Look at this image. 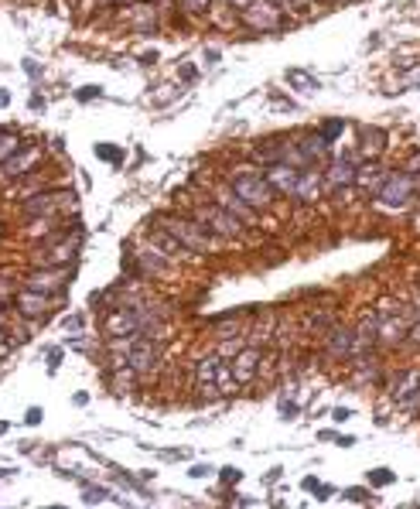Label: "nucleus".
<instances>
[{
    "mask_svg": "<svg viewBox=\"0 0 420 509\" xmlns=\"http://www.w3.org/2000/svg\"><path fill=\"white\" fill-rule=\"evenodd\" d=\"M239 17H243L250 28H256V31H277V28H280V10H277L274 0H256V3H250L246 10H239Z\"/></svg>",
    "mask_w": 420,
    "mask_h": 509,
    "instance_id": "nucleus-4",
    "label": "nucleus"
},
{
    "mask_svg": "<svg viewBox=\"0 0 420 509\" xmlns=\"http://www.w3.org/2000/svg\"><path fill=\"white\" fill-rule=\"evenodd\" d=\"M417 229H420V215H417Z\"/></svg>",
    "mask_w": 420,
    "mask_h": 509,
    "instance_id": "nucleus-38",
    "label": "nucleus"
},
{
    "mask_svg": "<svg viewBox=\"0 0 420 509\" xmlns=\"http://www.w3.org/2000/svg\"><path fill=\"white\" fill-rule=\"evenodd\" d=\"M164 226L171 229V236L192 250H209V236L199 229V222H188V219H164Z\"/></svg>",
    "mask_w": 420,
    "mask_h": 509,
    "instance_id": "nucleus-5",
    "label": "nucleus"
},
{
    "mask_svg": "<svg viewBox=\"0 0 420 509\" xmlns=\"http://www.w3.org/2000/svg\"><path fill=\"white\" fill-rule=\"evenodd\" d=\"M359 154H342L328 171H324V182L331 185V188H345V185H352L355 182V175H359Z\"/></svg>",
    "mask_w": 420,
    "mask_h": 509,
    "instance_id": "nucleus-6",
    "label": "nucleus"
},
{
    "mask_svg": "<svg viewBox=\"0 0 420 509\" xmlns=\"http://www.w3.org/2000/svg\"><path fill=\"white\" fill-rule=\"evenodd\" d=\"M192 475H195V479H202V475H209V465H199V468H192Z\"/></svg>",
    "mask_w": 420,
    "mask_h": 509,
    "instance_id": "nucleus-36",
    "label": "nucleus"
},
{
    "mask_svg": "<svg viewBox=\"0 0 420 509\" xmlns=\"http://www.w3.org/2000/svg\"><path fill=\"white\" fill-rule=\"evenodd\" d=\"M298 175H301V168H294V164H287V161H277V164H267V185L274 188V192H294V185H298Z\"/></svg>",
    "mask_w": 420,
    "mask_h": 509,
    "instance_id": "nucleus-7",
    "label": "nucleus"
},
{
    "mask_svg": "<svg viewBox=\"0 0 420 509\" xmlns=\"http://www.w3.org/2000/svg\"><path fill=\"white\" fill-rule=\"evenodd\" d=\"M215 369H219V356H206L199 362V383H215Z\"/></svg>",
    "mask_w": 420,
    "mask_h": 509,
    "instance_id": "nucleus-18",
    "label": "nucleus"
},
{
    "mask_svg": "<svg viewBox=\"0 0 420 509\" xmlns=\"http://www.w3.org/2000/svg\"><path fill=\"white\" fill-rule=\"evenodd\" d=\"M342 130H345V123H342V120H328V123H324V127H321L318 133H321V137H324V140L331 144V140H335V137H338Z\"/></svg>",
    "mask_w": 420,
    "mask_h": 509,
    "instance_id": "nucleus-20",
    "label": "nucleus"
},
{
    "mask_svg": "<svg viewBox=\"0 0 420 509\" xmlns=\"http://www.w3.org/2000/svg\"><path fill=\"white\" fill-rule=\"evenodd\" d=\"M106 496H109V492H100V489H89V496H86V503H100V499H106Z\"/></svg>",
    "mask_w": 420,
    "mask_h": 509,
    "instance_id": "nucleus-29",
    "label": "nucleus"
},
{
    "mask_svg": "<svg viewBox=\"0 0 420 509\" xmlns=\"http://www.w3.org/2000/svg\"><path fill=\"white\" fill-rule=\"evenodd\" d=\"M215 202L222 205L225 212H232L236 219H243V222H253V215H256V208L253 205H246L239 195H236V188L232 185H225V188H219V195H215Z\"/></svg>",
    "mask_w": 420,
    "mask_h": 509,
    "instance_id": "nucleus-8",
    "label": "nucleus"
},
{
    "mask_svg": "<svg viewBox=\"0 0 420 509\" xmlns=\"http://www.w3.org/2000/svg\"><path fill=\"white\" fill-rule=\"evenodd\" d=\"M407 338H410V345H417V349H420V318L410 325V328H407Z\"/></svg>",
    "mask_w": 420,
    "mask_h": 509,
    "instance_id": "nucleus-27",
    "label": "nucleus"
},
{
    "mask_svg": "<svg viewBox=\"0 0 420 509\" xmlns=\"http://www.w3.org/2000/svg\"><path fill=\"white\" fill-rule=\"evenodd\" d=\"M407 175H420V154H414L410 161H407V168H404Z\"/></svg>",
    "mask_w": 420,
    "mask_h": 509,
    "instance_id": "nucleus-28",
    "label": "nucleus"
},
{
    "mask_svg": "<svg viewBox=\"0 0 420 509\" xmlns=\"http://www.w3.org/2000/svg\"><path fill=\"white\" fill-rule=\"evenodd\" d=\"M17 147H21V140H17V137H10V133H3V137H0V161H7V154H10V151H17Z\"/></svg>",
    "mask_w": 420,
    "mask_h": 509,
    "instance_id": "nucleus-24",
    "label": "nucleus"
},
{
    "mask_svg": "<svg viewBox=\"0 0 420 509\" xmlns=\"http://www.w3.org/2000/svg\"><path fill=\"white\" fill-rule=\"evenodd\" d=\"M397 404H400V413H410V417H414L420 410V390L410 393V397H404V400H397Z\"/></svg>",
    "mask_w": 420,
    "mask_h": 509,
    "instance_id": "nucleus-22",
    "label": "nucleus"
},
{
    "mask_svg": "<svg viewBox=\"0 0 420 509\" xmlns=\"http://www.w3.org/2000/svg\"><path fill=\"white\" fill-rule=\"evenodd\" d=\"M229 185L236 188V195H239L243 202L253 205V208H263V205H270V199H274V188L267 185V178H260V175H253V171L232 175Z\"/></svg>",
    "mask_w": 420,
    "mask_h": 509,
    "instance_id": "nucleus-2",
    "label": "nucleus"
},
{
    "mask_svg": "<svg viewBox=\"0 0 420 509\" xmlns=\"http://www.w3.org/2000/svg\"><path fill=\"white\" fill-rule=\"evenodd\" d=\"M256 366H260V356H256V352H239L236 362H232V376H236V383H250V380L256 376Z\"/></svg>",
    "mask_w": 420,
    "mask_h": 509,
    "instance_id": "nucleus-14",
    "label": "nucleus"
},
{
    "mask_svg": "<svg viewBox=\"0 0 420 509\" xmlns=\"http://www.w3.org/2000/svg\"><path fill=\"white\" fill-rule=\"evenodd\" d=\"M328 349L338 359H349L355 352V328H331L328 332Z\"/></svg>",
    "mask_w": 420,
    "mask_h": 509,
    "instance_id": "nucleus-10",
    "label": "nucleus"
},
{
    "mask_svg": "<svg viewBox=\"0 0 420 509\" xmlns=\"http://www.w3.org/2000/svg\"><path fill=\"white\" fill-rule=\"evenodd\" d=\"M96 154L106 158V161H113V164H120V161H123V151H120V147H109V144H96Z\"/></svg>",
    "mask_w": 420,
    "mask_h": 509,
    "instance_id": "nucleus-21",
    "label": "nucleus"
},
{
    "mask_svg": "<svg viewBox=\"0 0 420 509\" xmlns=\"http://www.w3.org/2000/svg\"><path fill=\"white\" fill-rule=\"evenodd\" d=\"M345 499H352V503H369L373 496H369L366 489H349V492H345Z\"/></svg>",
    "mask_w": 420,
    "mask_h": 509,
    "instance_id": "nucleus-26",
    "label": "nucleus"
},
{
    "mask_svg": "<svg viewBox=\"0 0 420 509\" xmlns=\"http://www.w3.org/2000/svg\"><path fill=\"white\" fill-rule=\"evenodd\" d=\"M417 390H420V369H404V373L393 380V387H390L393 400H404V397H410V393H417Z\"/></svg>",
    "mask_w": 420,
    "mask_h": 509,
    "instance_id": "nucleus-13",
    "label": "nucleus"
},
{
    "mask_svg": "<svg viewBox=\"0 0 420 509\" xmlns=\"http://www.w3.org/2000/svg\"><path fill=\"white\" fill-rule=\"evenodd\" d=\"M291 195H294L298 202H315L318 195H321V171H318V168L301 171V175H298V185H294Z\"/></svg>",
    "mask_w": 420,
    "mask_h": 509,
    "instance_id": "nucleus-9",
    "label": "nucleus"
},
{
    "mask_svg": "<svg viewBox=\"0 0 420 509\" xmlns=\"http://www.w3.org/2000/svg\"><path fill=\"white\" fill-rule=\"evenodd\" d=\"M287 79H291V83H298L301 89H318V83L308 76V72H301V69H291V72H287Z\"/></svg>",
    "mask_w": 420,
    "mask_h": 509,
    "instance_id": "nucleus-19",
    "label": "nucleus"
},
{
    "mask_svg": "<svg viewBox=\"0 0 420 509\" xmlns=\"http://www.w3.org/2000/svg\"><path fill=\"white\" fill-rule=\"evenodd\" d=\"M417 188H420L417 175H407V171H390V175L383 178V185L376 188V199H379V205H386V208H407V205L414 202Z\"/></svg>",
    "mask_w": 420,
    "mask_h": 509,
    "instance_id": "nucleus-1",
    "label": "nucleus"
},
{
    "mask_svg": "<svg viewBox=\"0 0 420 509\" xmlns=\"http://www.w3.org/2000/svg\"><path fill=\"white\" fill-rule=\"evenodd\" d=\"M236 479H239V472H236V468H225V472H222V482H225V486H232Z\"/></svg>",
    "mask_w": 420,
    "mask_h": 509,
    "instance_id": "nucleus-30",
    "label": "nucleus"
},
{
    "mask_svg": "<svg viewBox=\"0 0 420 509\" xmlns=\"http://www.w3.org/2000/svg\"><path fill=\"white\" fill-rule=\"evenodd\" d=\"M393 479H397V475L386 472V468H379V472L373 468V472H369V482H373V486H393Z\"/></svg>",
    "mask_w": 420,
    "mask_h": 509,
    "instance_id": "nucleus-23",
    "label": "nucleus"
},
{
    "mask_svg": "<svg viewBox=\"0 0 420 509\" xmlns=\"http://www.w3.org/2000/svg\"><path fill=\"white\" fill-rule=\"evenodd\" d=\"M215 387H219L222 393H232V390H236V376H232V366H222V362H219V369H215Z\"/></svg>",
    "mask_w": 420,
    "mask_h": 509,
    "instance_id": "nucleus-16",
    "label": "nucleus"
},
{
    "mask_svg": "<svg viewBox=\"0 0 420 509\" xmlns=\"http://www.w3.org/2000/svg\"><path fill=\"white\" fill-rule=\"evenodd\" d=\"M62 284H65L62 274H34V277H31V288H38V291H41V288L55 291V288H62Z\"/></svg>",
    "mask_w": 420,
    "mask_h": 509,
    "instance_id": "nucleus-17",
    "label": "nucleus"
},
{
    "mask_svg": "<svg viewBox=\"0 0 420 509\" xmlns=\"http://www.w3.org/2000/svg\"><path fill=\"white\" fill-rule=\"evenodd\" d=\"M383 147H386V133H383V130L366 127V130H362V147H359V158H362V161H373V158H379V154H383Z\"/></svg>",
    "mask_w": 420,
    "mask_h": 509,
    "instance_id": "nucleus-12",
    "label": "nucleus"
},
{
    "mask_svg": "<svg viewBox=\"0 0 420 509\" xmlns=\"http://www.w3.org/2000/svg\"><path fill=\"white\" fill-rule=\"evenodd\" d=\"M199 219H202L199 226H209L212 232H219V236H239L243 232V222L232 212H225L222 205H202Z\"/></svg>",
    "mask_w": 420,
    "mask_h": 509,
    "instance_id": "nucleus-3",
    "label": "nucleus"
},
{
    "mask_svg": "<svg viewBox=\"0 0 420 509\" xmlns=\"http://www.w3.org/2000/svg\"><path fill=\"white\" fill-rule=\"evenodd\" d=\"M229 3H232L236 10H246V7H250V3H256V0H229Z\"/></svg>",
    "mask_w": 420,
    "mask_h": 509,
    "instance_id": "nucleus-34",
    "label": "nucleus"
},
{
    "mask_svg": "<svg viewBox=\"0 0 420 509\" xmlns=\"http://www.w3.org/2000/svg\"><path fill=\"white\" fill-rule=\"evenodd\" d=\"M195 76H199V72H195V69H192V65H181V79H188V83H192V79H195Z\"/></svg>",
    "mask_w": 420,
    "mask_h": 509,
    "instance_id": "nucleus-32",
    "label": "nucleus"
},
{
    "mask_svg": "<svg viewBox=\"0 0 420 509\" xmlns=\"http://www.w3.org/2000/svg\"><path fill=\"white\" fill-rule=\"evenodd\" d=\"M93 96H100V89H82L79 93V100H93Z\"/></svg>",
    "mask_w": 420,
    "mask_h": 509,
    "instance_id": "nucleus-35",
    "label": "nucleus"
},
{
    "mask_svg": "<svg viewBox=\"0 0 420 509\" xmlns=\"http://www.w3.org/2000/svg\"><path fill=\"white\" fill-rule=\"evenodd\" d=\"M185 3H188L192 10H206V7H209L212 0H185Z\"/></svg>",
    "mask_w": 420,
    "mask_h": 509,
    "instance_id": "nucleus-31",
    "label": "nucleus"
},
{
    "mask_svg": "<svg viewBox=\"0 0 420 509\" xmlns=\"http://www.w3.org/2000/svg\"><path fill=\"white\" fill-rule=\"evenodd\" d=\"M151 14H154L151 7H140V10H137V24H140L144 31H154V21H151Z\"/></svg>",
    "mask_w": 420,
    "mask_h": 509,
    "instance_id": "nucleus-25",
    "label": "nucleus"
},
{
    "mask_svg": "<svg viewBox=\"0 0 420 509\" xmlns=\"http://www.w3.org/2000/svg\"><path fill=\"white\" fill-rule=\"evenodd\" d=\"M417 314H420V298H417Z\"/></svg>",
    "mask_w": 420,
    "mask_h": 509,
    "instance_id": "nucleus-37",
    "label": "nucleus"
},
{
    "mask_svg": "<svg viewBox=\"0 0 420 509\" xmlns=\"http://www.w3.org/2000/svg\"><path fill=\"white\" fill-rule=\"evenodd\" d=\"M17 305H21V311H27V314H41V311L48 307V298H45V294H31V291H27V294H21V298H17Z\"/></svg>",
    "mask_w": 420,
    "mask_h": 509,
    "instance_id": "nucleus-15",
    "label": "nucleus"
},
{
    "mask_svg": "<svg viewBox=\"0 0 420 509\" xmlns=\"http://www.w3.org/2000/svg\"><path fill=\"white\" fill-rule=\"evenodd\" d=\"M38 420H41V410L31 407V410H27V424H38Z\"/></svg>",
    "mask_w": 420,
    "mask_h": 509,
    "instance_id": "nucleus-33",
    "label": "nucleus"
},
{
    "mask_svg": "<svg viewBox=\"0 0 420 509\" xmlns=\"http://www.w3.org/2000/svg\"><path fill=\"white\" fill-rule=\"evenodd\" d=\"M0 434H3V424H0Z\"/></svg>",
    "mask_w": 420,
    "mask_h": 509,
    "instance_id": "nucleus-39",
    "label": "nucleus"
},
{
    "mask_svg": "<svg viewBox=\"0 0 420 509\" xmlns=\"http://www.w3.org/2000/svg\"><path fill=\"white\" fill-rule=\"evenodd\" d=\"M324 151H328V140H324L321 133H308V137H301V140H298V154H301V161H305V164L321 161V158H324Z\"/></svg>",
    "mask_w": 420,
    "mask_h": 509,
    "instance_id": "nucleus-11",
    "label": "nucleus"
}]
</instances>
